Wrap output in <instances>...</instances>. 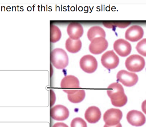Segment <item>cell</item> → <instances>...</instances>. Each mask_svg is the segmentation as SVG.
I'll list each match as a JSON object with an SVG mask.
<instances>
[{"label": "cell", "mask_w": 146, "mask_h": 127, "mask_svg": "<svg viewBox=\"0 0 146 127\" xmlns=\"http://www.w3.org/2000/svg\"><path fill=\"white\" fill-rule=\"evenodd\" d=\"M107 92L113 105L120 107L127 103V97L124 93L123 86L120 83H111L108 86Z\"/></svg>", "instance_id": "6da1fadb"}, {"label": "cell", "mask_w": 146, "mask_h": 127, "mask_svg": "<svg viewBox=\"0 0 146 127\" xmlns=\"http://www.w3.org/2000/svg\"><path fill=\"white\" fill-rule=\"evenodd\" d=\"M51 62L58 69H64L68 64V58L66 52L61 48L52 50L50 55Z\"/></svg>", "instance_id": "7a4b0ae2"}, {"label": "cell", "mask_w": 146, "mask_h": 127, "mask_svg": "<svg viewBox=\"0 0 146 127\" xmlns=\"http://www.w3.org/2000/svg\"><path fill=\"white\" fill-rule=\"evenodd\" d=\"M126 68L132 72H139L143 69L145 66V60L140 55L132 54L125 60Z\"/></svg>", "instance_id": "3957f363"}, {"label": "cell", "mask_w": 146, "mask_h": 127, "mask_svg": "<svg viewBox=\"0 0 146 127\" xmlns=\"http://www.w3.org/2000/svg\"><path fill=\"white\" fill-rule=\"evenodd\" d=\"M123 116L122 112L116 108H111L105 112L103 120L106 124L108 126H115L120 123Z\"/></svg>", "instance_id": "277c9868"}, {"label": "cell", "mask_w": 146, "mask_h": 127, "mask_svg": "<svg viewBox=\"0 0 146 127\" xmlns=\"http://www.w3.org/2000/svg\"><path fill=\"white\" fill-rule=\"evenodd\" d=\"M116 77L118 81L127 87L133 86L138 81V76L137 74L124 70L119 71L117 74Z\"/></svg>", "instance_id": "5b68a950"}, {"label": "cell", "mask_w": 146, "mask_h": 127, "mask_svg": "<svg viewBox=\"0 0 146 127\" xmlns=\"http://www.w3.org/2000/svg\"><path fill=\"white\" fill-rule=\"evenodd\" d=\"M80 68L87 73H94L98 67V62L96 58L90 54L83 56L79 62Z\"/></svg>", "instance_id": "8992f818"}, {"label": "cell", "mask_w": 146, "mask_h": 127, "mask_svg": "<svg viewBox=\"0 0 146 127\" xmlns=\"http://www.w3.org/2000/svg\"><path fill=\"white\" fill-rule=\"evenodd\" d=\"M101 62L108 70L116 68L119 64V58L113 50L105 52L101 57Z\"/></svg>", "instance_id": "52a82bcc"}, {"label": "cell", "mask_w": 146, "mask_h": 127, "mask_svg": "<svg viewBox=\"0 0 146 127\" xmlns=\"http://www.w3.org/2000/svg\"><path fill=\"white\" fill-rule=\"evenodd\" d=\"M108 47V41L105 37H97L91 41L89 45L90 52L94 54H99Z\"/></svg>", "instance_id": "ba28073f"}, {"label": "cell", "mask_w": 146, "mask_h": 127, "mask_svg": "<svg viewBox=\"0 0 146 127\" xmlns=\"http://www.w3.org/2000/svg\"><path fill=\"white\" fill-rule=\"evenodd\" d=\"M69 114L70 112L68 108L60 104L56 105L50 109V116L55 120H64L68 117Z\"/></svg>", "instance_id": "9c48e42d"}, {"label": "cell", "mask_w": 146, "mask_h": 127, "mask_svg": "<svg viewBox=\"0 0 146 127\" xmlns=\"http://www.w3.org/2000/svg\"><path fill=\"white\" fill-rule=\"evenodd\" d=\"M127 120L131 125L135 126H142L146 121V118L144 114L136 110L129 111L127 115Z\"/></svg>", "instance_id": "30bf717a"}, {"label": "cell", "mask_w": 146, "mask_h": 127, "mask_svg": "<svg viewBox=\"0 0 146 127\" xmlns=\"http://www.w3.org/2000/svg\"><path fill=\"white\" fill-rule=\"evenodd\" d=\"M113 49L119 56L125 57L130 54L132 47L129 42L124 39H120L114 42Z\"/></svg>", "instance_id": "8fae6325"}, {"label": "cell", "mask_w": 146, "mask_h": 127, "mask_svg": "<svg viewBox=\"0 0 146 127\" xmlns=\"http://www.w3.org/2000/svg\"><path fill=\"white\" fill-rule=\"evenodd\" d=\"M144 35L142 27L139 26L133 25L129 27L125 31V37L128 41L135 42L141 39Z\"/></svg>", "instance_id": "7c38bea8"}, {"label": "cell", "mask_w": 146, "mask_h": 127, "mask_svg": "<svg viewBox=\"0 0 146 127\" xmlns=\"http://www.w3.org/2000/svg\"><path fill=\"white\" fill-rule=\"evenodd\" d=\"M60 87L63 90L72 91L79 87V79L74 75L65 76L61 81Z\"/></svg>", "instance_id": "4fadbf2b"}, {"label": "cell", "mask_w": 146, "mask_h": 127, "mask_svg": "<svg viewBox=\"0 0 146 127\" xmlns=\"http://www.w3.org/2000/svg\"><path fill=\"white\" fill-rule=\"evenodd\" d=\"M67 32L70 39L78 40L83 34V28L80 23L72 22L68 25Z\"/></svg>", "instance_id": "5bb4252c"}, {"label": "cell", "mask_w": 146, "mask_h": 127, "mask_svg": "<svg viewBox=\"0 0 146 127\" xmlns=\"http://www.w3.org/2000/svg\"><path fill=\"white\" fill-rule=\"evenodd\" d=\"M84 117L89 123H96L101 117L100 110L96 106H91L86 109L84 113Z\"/></svg>", "instance_id": "9a60e30c"}, {"label": "cell", "mask_w": 146, "mask_h": 127, "mask_svg": "<svg viewBox=\"0 0 146 127\" xmlns=\"http://www.w3.org/2000/svg\"><path fill=\"white\" fill-rule=\"evenodd\" d=\"M65 46L66 50L72 53L78 52L82 48V42L78 40H72L70 37L68 38L66 41Z\"/></svg>", "instance_id": "2e32d148"}, {"label": "cell", "mask_w": 146, "mask_h": 127, "mask_svg": "<svg viewBox=\"0 0 146 127\" xmlns=\"http://www.w3.org/2000/svg\"><path fill=\"white\" fill-rule=\"evenodd\" d=\"M106 32L104 30L99 26L91 27L87 32V37L91 41L97 37H105Z\"/></svg>", "instance_id": "e0dca14e"}, {"label": "cell", "mask_w": 146, "mask_h": 127, "mask_svg": "<svg viewBox=\"0 0 146 127\" xmlns=\"http://www.w3.org/2000/svg\"><path fill=\"white\" fill-rule=\"evenodd\" d=\"M85 91L82 89L78 90L75 93L68 94L67 98L70 101L73 103H79L82 101L85 98Z\"/></svg>", "instance_id": "ac0fdd59"}, {"label": "cell", "mask_w": 146, "mask_h": 127, "mask_svg": "<svg viewBox=\"0 0 146 127\" xmlns=\"http://www.w3.org/2000/svg\"><path fill=\"white\" fill-rule=\"evenodd\" d=\"M62 37V33L60 29L55 25H51L50 27V41L56 43Z\"/></svg>", "instance_id": "d6986e66"}, {"label": "cell", "mask_w": 146, "mask_h": 127, "mask_svg": "<svg viewBox=\"0 0 146 127\" xmlns=\"http://www.w3.org/2000/svg\"><path fill=\"white\" fill-rule=\"evenodd\" d=\"M136 49L139 54L146 57V39L140 41L137 44Z\"/></svg>", "instance_id": "ffe728a7"}, {"label": "cell", "mask_w": 146, "mask_h": 127, "mask_svg": "<svg viewBox=\"0 0 146 127\" xmlns=\"http://www.w3.org/2000/svg\"><path fill=\"white\" fill-rule=\"evenodd\" d=\"M71 127H87L85 121L80 117L74 118L71 122Z\"/></svg>", "instance_id": "44dd1931"}, {"label": "cell", "mask_w": 146, "mask_h": 127, "mask_svg": "<svg viewBox=\"0 0 146 127\" xmlns=\"http://www.w3.org/2000/svg\"><path fill=\"white\" fill-rule=\"evenodd\" d=\"M52 127H68L67 125L63 122H56L52 126Z\"/></svg>", "instance_id": "7402d4cb"}, {"label": "cell", "mask_w": 146, "mask_h": 127, "mask_svg": "<svg viewBox=\"0 0 146 127\" xmlns=\"http://www.w3.org/2000/svg\"><path fill=\"white\" fill-rule=\"evenodd\" d=\"M141 109L143 112L146 114V100L143 101L141 104Z\"/></svg>", "instance_id": "603a6c76"}, {"label": "cell", "mask_w": 146, "mask_h": 127, "mask_svg": "<svg viewBox=\"0 0 146 127\" xmlns=\"http://www.w3.org/2000/svg\"><path fill=\"white\" fill-rule=\"evenodd\" d=\"M103 127H122V126H121V124L120 123H119V124H117L116 125L112 126H108V125H107L105 124V125H104V126H103Z\"/></svg>", "instance_id": "cb8c5ba5"}]
</instances>
